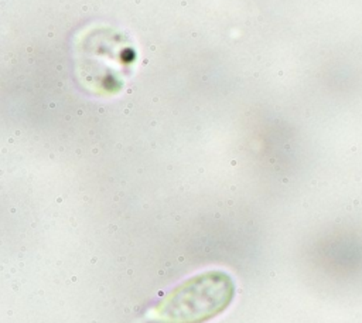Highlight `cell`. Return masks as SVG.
Instances as JSON below:
<instances>
[{
	"label": "cell",
	"mask_w": 362,
	"mask_h": 323,
	"mask_svg": "<svg viewBox=\"0 0 362 323\" xmlns=\"http://www.w3.org/2000/svg\"><path fill=\"white\" fill-rule=\"evenodd\" d=\"M235 282L223 271L197 273L165 293L148 312L150 323H204L229 307Z\"/></svg>",
	"instance_id": "obj_1"
}]
</instances>
